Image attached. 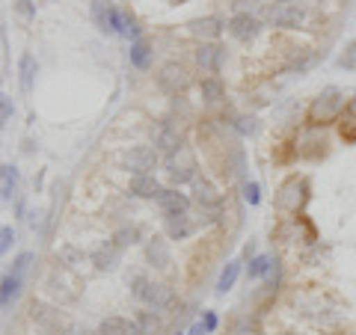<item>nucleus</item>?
Listing matches in <instances>:
<instances>
[{
    "instance_id": "nucleus-18",
    "label": "nucleus",
    "mask_w": 356,
    "mask_h": 335,
    "mask_svg": "<svg viewBox=\"0 0 356 335\" xmlns=\"http://www.w3.org/2000/svg\"><path fill=\"white\" fill-rule=\"evenodd\" d=\"M98 335H140L137 320H128V318H104L102 327H98Z\"/></svg>"
},
{
    "instance_id": "nucleus-34",
    "label": "nucleus",
    "mask_w": 356,
    "mask_h": 335,
    "mask_svg": "<svg viewBox=\"0 0 356 335\" xmlns=\"http://www.w3.org/2000/svg\"><path fill=\"white\" fill-rule=\"evenodd\" d=\"M30 261H33V255H30V252H21L18 259H15V264H13V270H9V273H15V276H24V270L30 267Z\"/></svg>"
},
{
    "instance_id": "nucleus-25",
    "label": "nucleus",
    "mask_w": 356,
    "mask_h": 335,
    "mask_svg": "<svg viewBox=\"0 0 356 335\" xmlns=\"http://www.w3.org/2000/svg\"><path fill=\"white\" fill-rule=\"evenodd\" d=\"M15 184H18V170L15 166H0V199L13 196Z\"/></svg>"
},
{
    "instance_id": "nucleus-22",
    "label": "nucleus",
    "mask_w": 356,
    "mask_h": 335,
    "mask_svg": "<svg viewBox=\"0 0 356 335\" xmlns=\"http://www.w3.org/2000/svg\"><path fill=\"white\" fill-rule=\"evenodd\" d=\"M226 335H264V329H261V323L255 320V318L243 315V318H235V320L229 323Z\"/></svg>"
},
{
    "instance_id": "nucleus-38",
    "label": "nucleus",
    "mask_w": 356,
    "mask_h": 335,
    "mask_svg": "<svg viewBox=\"0 0 356 335\" xmlns=\"http://www.w3.org/2000/svg\"><path fill=\"white\" fill-rule=\"evenodd\" d=\"M202 323L208 327V332H214V329H217V315H214V311H205V315H202Z\"/></svg>"
},
{
    "instance_id": "nucleus-26",
    "label": "nucleus",
    "mask_w": 356,
    "mask_h": 335,
    "mask_svg": "<svg viewBox=\"0 0 356 335\" xmlns=\"http://www.w3.org/2000/svg\"><path fill=\"white\" fill-rule=\"evenodd\" d=\"M21 89L30 92L33 89V77H36V60H33V54H21Z\"/></svg>"
},
{
    "instance_id": "nucleus-5",
    "label": "nucleus",
    "mask_w": 356,
    "mask_h": 335,
    "mask_svg": "<svg viewBox=\"0 0 356 335\" xmlns=\"http://www.w3.org/2000/svg\"><path fill=\"white\" fill-rule=\"evenodd\" d=\"M267 18H270L273 27L297 30V27L306 24V6L294 3V0H276V3L267 9Z\"/></svg>"
},
{
    "instance_id": "nucleus-35",
    "label": "nucleus",
    "mask_w": 356,
    "mask_h": 335,
    "mask_svg": "<svg viewBox=\"0 0 356 335\" xmlns=\"http://www.w3.org/2000/svg\"><path fill=\"white\" fill-rule=\"evenodd\" d=\"M13 98H9V95H3V92H0V125H3V122L9 119V116H13Z\"/></svg>"
},
{
    "instance_id": "nucleus-40",
    "label": "nucleus",
    "mask_w": 356,
    "mask_h": 335,
    "mask_svg": "<svg viewBox=\"0 0 356 335\" xmlns=\"http://www.w3.org/2000/svg\"><path fill=\"white\" fill-rule=\"evenodd\" d=\"M282 335H297V332H282Z\"/></svg>"
},
{
    "instance_id": "nucleus-28",
    "label": "nucleus",
    "mask_w": 356,
    "mask_h": 335,
    "mask_svg": "<svg viewBox=\"0 0 356 335\" xmlns=\"http://www.w3.org/2000/svg\"><path fill=\"white\" fill-rule=\"evenodd\" d=\"M131 63L137 65V69H146V65H149V42L146 39H134V44H131Z\"/></svg>"
},
{
    "instance_id": "nucleus-17",
    "label": "nucleus",
    "mask_w": 356,
    "mask_h": 335,
    "mask_svg": "<svg viewBox=\"0 0 356 335\" xmlns=\"http://www.w3.org/2000/svg\"><path fill=\"white\" fill-rule=\"evenodd\" d=\"M339 137L344 142H356V98L344 101V110L339 116Z\"/></svg>"
},
{
    "instance_id": "nucleus-30",
    "label": "nucleus",
    "mask_w": 356,
    "mask_h": 335,
    "mask_svg": "<svg viewBox=\"0 0 356 335\" xmlns=\"http://www.w3.org/2000/svg\"><path fill=\"white\" fill-rule=\"evenodd\" d=\"M276 261L273 259H267V255H255V259L250 261V279H259V276H264L267 270H270Z\"/></svg>"
},
{
    "instance_id": "nucleus-7",
    "label": "nucleus",
    "mask_w": 356,
    "mask_h": 335,
    "mask_svg": "<svg viewBox=\"0 0 356 335\" xmlns=\"http://www.w3.org/2000/svg\"><path fill=\"white\" fill-rule=\"evenodd\" d=\"M327 137H324V128H306L303 133H300V140H297V146L294 152L300 154L303 161H321L327 154Z\"/></svg>"
},
{
    "instance_id": "nucleus-3",
    "label": "nucleus",
    "mask_w": 356,
    "mask_h": 335,
    "mask_svg": "<svg viewBox=\"0 0 356 335\" xmlns=\"http://www.w3.org/2000/svg\"><path fill=\"white\" fill-rule=\"evenodd\" d=\"M92 21L102 33H122V36H134L137 24L125 13H119L116 6L104 3V0H92Z\"/></svg>"
},
{
    "instance_id": "nucleus-39",
    "label": "nucleus",
    "mask_w": 356,
    "mask_h": 335,
    "mask_svg": "<svg viewBox=\"0 0 356 335\" xmlns=\"http://www.w3.org/2000/svg\"><path fill=\"white\" fill-rule=\"evenodd\" d=\"M205 332H208V327H205V323H202V320H196V323H193V327H191V329H187L184 335H205Z\"/></svg>"
},
{
    "instance_id": "nucleus-20",
    "label": "nucleus",
    "mask_w": 356,
    "mask_h": 335,
    "mask_svg": "<svg viewBox=\"0 0 356 335\" xmlns=\"http://www.w3.org/2000/svg\"><path fill=\"white\" fill-rule=\"evenodd\" d=\"M196 222L187 217V214H178V217H166V234H170L172 240H187L193 234Z\"/></svg>"
},
{
    "instance_id": "nucleus-2",
    "label": "nucleus",
    "mask_w": 356,
    "mask_h": 335,
    "mask_svg": "<svg viewBox=\"0 0 356 335\" xmlns=\"http://www.w3.org/2000/svg\"><path fill=\"white\" fill-rule=\"evenodd\" d=\"M306 202H309V181L303 175H288L273 196V205L280 214H300Z\"/></svg>"
},
{
    "instance_id": "nucleus-41",
    "label": "nucleus",
    "mask_w": 356,
    "mask_h": 335,
    "mask_svg": "<svg viewBox=\"0 0 356 335\" xmlns=\"http://www.w3.org/2000/svg\"><path fill=\"white\" fill-rule=\"evenodd\" d=\"M89 335H98V332H89Z\"/></svg>"
},
{
    "instance_id": "nucleus-12",
    "label": "nucleus",
    "mask_w": 356,
    "mask_h": 335,
    "mask_svg": "<svg viewBox=\"0 0 356 335\" xmlns=\"http://www.w3.org/2000/svg\"><path fill=\"white\" fill-rule=\"evenodd\" d=\"M229 33L235 36L238 42H252L255 36H259V30H261V24H259V18L255 15H250V13H238V15H232V21H229Z\"/></svg>"
},
{
    "instance_id": "nucleus-16",
    "label": "nucleus",
    "mask_w": 356,
    "mask_h": 335,
    "mask_svg": "<svg viewBox=\"0 0 356 335\" xmlns=\"http://www.w3.org/2000/svg\"><path fill=\"white\" fill-rule=\"evenodd\" d=\"M187 30H191V36H196V39H208V42H214L220 33H222V21L220 18H214V15H208V18H196V21H191L187 24Z\"/></svg>"
},
{
    "instance_id": "nucleus-29",
    "label": "nucleus",
    "mask_w": 356,
    "mask_h": 335,
    "mask_svg": "<svg viewBox=\"0 0 356 335\" xmlns=\"http://www.w3.org/2000/svg\"><path fill=\"white\" fill-rule=\"evenodd\" d=\"M137 238H140V226H122V229L113 234V240L119 243L122 250H125L128 243H137Z\"/></svg>"
},
{
    "instance_id": "nucleus-31",
    "label": "nucleus",
    "mask_w": 356,
    "mask_h": 335,
    "mask_svg": "<svg viewBox=\"0 0 356 335\" xmlns=\"http://www.w3.org/2000/svg\"><path fill=\"white\" fill-rule=\"evenodd\" d=\"M137 327H140V335H152L154 329H158V318H154L152 311H140Z\"/></svg>"
},
{
    "instance_id": "nucleus-6",
    "label": "nucleus",
    "mask_w": 356,
    "mask_h": 335,
    "mask_svg": "<svg viewBox=\"0 0 356 335\" xmlns=\"http://www.w3.org/2000/svg\"><path fill=\"white\" fill-rule=\"evenodd\" d=\"M166 178L172 184H184V181H196V154L181 146L166 158Z\"/></svg>"
},
{
    "instance_id": "nucleus-24",
    "label": "nucleus",
    "mask_w": 356,
    "mask_h": 335,
    "mask_svg": "<svg viewBox=\"0 0 356 335\" xmlns=\"http://www.w3.org/2000/svg\"><path fill=\"white\" fill-rule=\"evenodd\" d=\"M220 98H226V86H222L220 74H214V77H205V81H202V101H208V104H217Z\"/></svg>"
},
{
    "instance_id": "nucleus-13",
    "label": "nucleus",
    "mask_w": 356,
    "mask_h": 335,
    "mask_svg": "<svg viewBox=\"0 0 356 335\" xmlns=\"http://www.w3.org/2000/svg\"><path fill=\"white\" fill-rule=\"evenodd\" d=\"M158 205H161V211H163L166 217H178V214H187L193 202H191V196H187V193H178L175 187H170V190L163 187V193L158 196Z\"/></svg>"
},
{
    "instance_id": "nucleus-4",
    "label": "nucleus",
    "mask_w": 356,
    "mask_h": 335,
    "mask_svg": "<svg viewBox=\"0 0 356 335\" xmlns=\"http://www.w3.org/2000/svg\"><path fill=\"white\" fill-rule=\"evenodd\" d=\"M191 202L199 208V214H202V222H217L222 217V196L217 193V187L205 181V178H196L193 181V196Z\"/></svg>"
},
{
    "instance_id": "nucleus-36",
    "label": "nucleus",
    "mask_w": 356,
    "mask_h": 335,
    "mask_svg": "<svg viewBox=\"0 0 356 335\" xmlns=\"http://www.w3.org/2000/svg\"><path fill=\"white\" fill-rule=\"evenodd\" d=\"M243 199H247V202L250 205H259V184H255V181H247V184H243Z\"/></svg>"
},
{
    "instance_id": "nucleus-23",
    "label": "nucleus",
    "mask_w": 356,
    "mask_h": 335,
    "mask_svg": "<svg viewBox=\"0 0 356 335\" xmlns=\"http://www.w3.org/2000/svg\"><path fill=\"white\" fill-rule=\"evenodd\" d=\"M238 276H241V261H229L226 267H222L220 279H217V294L232 291V288H235V282H238Z\"/></svg>"
},
{
    "instance_id": "nucleus-37",
    "label": "nucleus",
    "mask_w": 356,
    "mask_h": 335,
    "mask_svg": "<svg viewBox=\"0 0 356 335\" xmlns=\"http://www.w3.org/2000/svg\"><path fill=\"white\" fill-rule=\"evenodd\" d=\"M235 128H238L241 133H255V131H259V125H255V119H252V116H250V119H247V116H241Z\"/></svg>"
},
{
    "instance_id": "nucleus-1",
    "label": "nucleus",
    "mask_w": 356,
    "mask_h": 335,
    "mask_svg": "<svg viewBox=\"0 0 356 335\" xmlns=\"http://www.w3.org/2000/svg\"><path fill=\"white\" fill-rule=\"evenodd\" d=\"M341 110H344V92L336 86H327L324 92H318L315 101L309 104L306 119H309L312 128H327V125H332V122H339Z\"/></svg>"
},
{
    "instance_id": "nucleus-15",
    "label": "nucleus",
    "mask_w": 356,
    "mask_h": 335,
    "mask_svg": "<svg viewBox=\"0 0 356 335\" xmlns=\"http://www.w3.org/2000/svg\"><path fill=\"white\" fill-rule=\"evenodd\" d=\"M119 259H122V247H119V243H116L113 238L104 240L102 247H98V250L92 252V264L98 267V270H116Z\"/></svg>"
},
{
    "instance_id": "nucleus-32",
    "label": "nucleus",
    "mask_w": 356,
    "mask_h": 335,
    "mask_svg": "<svg viewBox=\"0 0 356 335\" xmlns=\"http://www.w3.org/2000/svg\"><path fill=\"white\" fill-rule=\"evenodd\" d=\"M339 65L341 69H356V39H350L344 44V54L339 57Z\"/></svg>"
},
{
    "instance_id": "nucleus-21",
    "label": "nucleus",
    "mask_w": 356,
    "mask_h": 335,
    "mask_svg": "<svg viewBox=\"0 0 356 335\" xmlns=\"http://www.w3.org/2000/svg\"><path fill=\"white\" fill-rule=\"evenodd\" d=\"M146 255H149L152 267H161V270L170 267V250H166V240L163 238H152L149 247H146Z\"/></svg>"
},
{
    "instance_id": "nucleus-27",
    "label": "nucleus",
    "mask_w": 356,
    "mask_h": 335,
    "mask_svg": "<svg viewBox=\"0 0 356 335\" xmlns=\"http://www.w3.org/2000/svg\"><path fill=\"white\" fill-rule=\"evenodd\" d=\"M18 288H21V276L6 273L3 279H0V306H6L9 300H13V297L18 294Z\"/></svg>"
},
{
    "instance_id": "nucleus-11",
    "label": "nucleus",
    "mask_w": 356,
    "mask_h": 335,
    "mask_svg": "<svg viewBox=\"0 0 356 335\" xmlns=\"http://www.w3.org/2000/svg\"><path fill=\"white\" fill-rule=\"evenodd\" d=\"M222 60H226V51H222L220 44H214V42H202V44H199V51H196V63H199V69H202L208 77L220 74Z\"/></svg>"
},
{
    "instance_id": "nucleus-8",
    "label": "nucleus",
    "mask_w": 356,
    "mask_h": 335,
    "mask_svg": "<svg viewBox=\"0 0 356 335\" xmlns=\"http://www.w3.org/2000/svg\"><path fill=\"white\" fill-rule=\"evenodd\" d=\"M191 72H187V65L181 63H166L163 69L158 72V83L163 92H170V95H181L187 86H191Z\"/></svg>"
},
{
    "instance_id": "nucleus-10",
    "label": "nucleus",
    "mask_w": 356,
    "mask_h": 335,
    "mask_svg": "<svg viewBox=\"0 0 356 335\" xmlns=\"http://www.w3.org/2000/svg\"><path fill=\"white\" fill-rule=\"evenodd\" d=\"M134 297L143 300V303H149V306H154V309H161V306H166L172 300L170 288L161 285V282H149L146 276L134 279Z\"/></svg>"
},
{
    "instance_id": "nucleus-33",
    "label": "nucleus",
    "mask_w": 356,
    "mask_h": 335,
    "mask_svg": "<svg viewBox=\"0 0 356 335\" xmlns=\"http://www.w3.org/2000/svg\"><path fill=\"white\" fill-rule=\"evenodd\" d=\"M13 243H15L13 226H0V255H6L9 250H13Z\"/></svg>"
},
{
    "instance_id": "nucleus-19",
    "label": "nucleus",
    "mask_w": 356,
    "mask_h": 335,
    "mask_svg": "<svg viewBox=\"0 0 356 335\" xmlns=\"http://www.w3.org/2000/svg\"><path fill=\"white\" fill-rule=\"evenodd\" d=\"M128 190L134 196H140V199H158L163 193V187L158 184V178L154 175H134Z\"/></svg>"
},
{
    "instance_id": "nucleus-14",
    "label": "nucleus",
    "mask_w": 356,
    "mask_h": 335,
    "mask_svg": "<svg viewBox=\"0 0 356 335\" xmlns=\"http://www.w3.org/2000/svg\"><path fill=\"white\" fill-rule=\"evenodd\" d=\"M181 146H184V142H181V131H178L175 125H170V122H163V125L158 128V133H154V152L172 154Z\"/></svg>"
},
{
    "instance_id": "nucleus-9",
    "label": "nucleus",
    "mask_w": 356,
    "mask_h": 335,
    "mask_svg": "<svg viewBox=\"0 0 356 335\" xmlns=\"http://www.w3.org/2000/svg\"><path fill=\"white\" fill-rule=\"evenodd\" d=\"M122 166L134 175H152V170L158 166V152L149 146H134L122 154Z\"/></svg>"
}]
</instances>
